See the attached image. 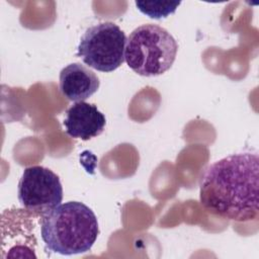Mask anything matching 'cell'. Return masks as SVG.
I'll return each instance as SVG.
<instances>
[{
	"label": "cell",
	"mask_w": 259,
	"mask_h": 259,
	"mask_svg": "<svg viewBox=\"0 0 259 259\" xmlns=\"http://www.w3.org/2000/svg\"><path fill=\"white\" fill-rule=\"evenodd\" d=\"M259 158L255 152L229 155L208 165L199 180V201L210 213L236 222L259 213Z\"/></svg>",
	"instance_id": "6da1fadb"
},
{
	"label": "cell",
	"mask_w": 259,
	"mask_h": 259,
	"mask_svg": "<svg viewBox=\"0 0 259 259\" xmlns=\"http://www.w3.org/2000/svg\"><path fill=\"white\" fill-rule=\"evenodd\" d=\"M18 200L32 215L44 217L63 200L59 176L49 168L30 166L24 169L18 182Z\"/></svg>",
	"instance_id": "5b68a950"
},
{
	"label": "cell",
	"mask_w": 259,
	"mask_h": 259,
	"mask_svg": "<svg viewBox=\"0 0 259 259\" xmlns=\"http://www.w3.org/2000/svg\"><path fill=\"white\" fill-rule=\"evenodd\" d=\"M98 235L95 213L80 201L59 204L41 219V239L46 248L54 253L66 256L86 253Z\"/></svg>",
	"instance_id": "7a4b0ae2"
},
{
	"label": "cell",
	"mask_w": 259,
	"mask_h": 259,
	"mask_svg": "<svg viewBox=\"0 0 259 259\" xmlns=\"http://www.w3.org/2000/svg\"><path fill=\"white\" fill-rule=\"evenodd\" d=\"M63 124L70 137L88 141L102 134L106 118L95 104L80 101L68 108Z\"/></svg>",
	"instance_id": "8992f818"
},
{
	"label": "cell",
	"mask_w": 259,
	"mask_h": 259,
	"mask_svg": "<svg viewBox=\"0 0 259 259\" xmlns=\"http://www.w3.org/2000/svg\"><path fill=\"white\" fill-rule=\"evenodd\" d=\"M181 2H146L136 1L138 9L154 19L165 18L175 12Z\"/></svg>",
	"instance_id": "ba28073f"
},
{
	"label": "cell",
	"mask_w": 259,
	"mask_h": 259,
	"mask_svg": "<svg viewBox=\"0 0 259 259\" xmlns=\"http://www.w3.org/2000/svg\"><path fill=\"white\" fill-rule=\"evenodd\" d=\"M125 44V34L117 24L101 22L83 33L77 56L97 71L112 72L124 62Z\"/></svg>",
	"instance_id": "277c9868"
},
{
	"label": "cell",
	"mask_w": 259,
	"mask_h": 259,
	"mask_svg": "<svg viewBox=\"0 0 259 259\" xmlns=\"http://www.w3.org/2000/svg\"><path fill=\"white\" fill-rule=\"evenodd\" d=\"M59 86L67 99L80 102L91 97L98 90L100 81L97 75L86 66L81 63H72L61 70Z\"/></svg>",
	"instance_id": "52a82bcc"
},
{
	"label": "cell",
	"mask_w": 259,
	"mask_h": 259,
	"mask_svg": "<svg viewBox=\"0 0 259 259\" xmlns=\"http://www.w3.org/2000/svg\"><path fill=\"white\" fill-rule=\"evenodd\" d=\"M177 51V41L167 29L148 23L138 26L130 33L124 61L141 76H159L172 67Z\"/></svg>",
	"instance_id": "3957f363"
}]
</instances>
